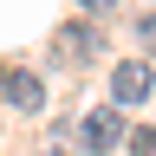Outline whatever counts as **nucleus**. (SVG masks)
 Returning a JSON list of instances; mask_svg holds the SVG:
<instances>
[{
	"mask_svg": "<svg viewBox=\"0 0 156 156\" xmlns=\"http://www.w3.org/2000/svg\"><path fill=\"white\" fill-rule=\"evenodd\" d=\"M58 52H78V58H91V52H98V33H91V26H72L65 39H58Z\"/></svg>",
	"mask_w": 156,
	"mask_h": 156,
	"instance_id": "obj_4",
	"label": "nucleus"
},
{
	"mask_svg": "<svg viewBox=\"0 0 156 156\" xmlns=\"http://www.w3.org/2000/svg\"><path fill=\"white\" fill-rule=\"evenodd\" d=\"M150 91H156V72L143 65V58H124V65L111 72V98L117 104H143Z\"/></svg>",
	"mask_w": 156,
	"mask_h": 156,
	"instance_id": "obj_2",
	"label": "nucleus"
},
{
	"mask_svg": "<svg viewBox=\"0 0 156 156\" xmlns=\"http://www.w3.org/2000/svg\"><path fill=\"white\" fill-rule=\"evenodd\" d=\"M72 143H78V150H91V156L117 150V143H124V124H117V111H85V117L72 124Z\"/></svg>",
	"mask_w": 156,
	"mask_h": 156,
	"instance_id": "obj_1",
	"label": "nucleus"
},
{
	"mask_svg": "<svg viewBox=\"0 0 156 156\" xmlns=\"http://www.w3.org/2000/svg\"><path fill=\"white\" fill-rule=\"evenodd\" d=\"M39 156H78V150L65 143V136H52V143H46V150H39Z\"/></svg>",
	"mask_w": 156,
	"mask_h": 156,
	"instance_id": "obj_7",
	"label": "nucleus"
},
{
	"mask_svg": "<svg viewBox=\"0 0 156 156\" xmlns=\"http://www.w3.org/2000/svg\"><path fill=\"white\" fill-rule=\"evenodd\" d=\"M130 156H156V130H130Z\"/></svg>",
	"mask_w": 156,
	"mask_h": 156,
	"instance_id": "obj_5",
	"label": "nucleus"
},
{
	"mask_svg": "<svg viewBox=\"0 0 156 156\" xmlns=\"http://www.w3.org/2000/svg\"><path fill=\"white\" fill-rule=\"evenodd\" d=\"M78 7H85V13H111V0H78Z\"/></svg>",
	"mask_w": 156,
	"mask_h": 156,
	"instance_id": "obj_8",
	"label": "nucleus"
},
{
	"mask_svg": "<svg viewBox=\"0 0 156 156\" xmlns=\"http://www.w3.org/2000/svg\"><path fill=\"white\" fill-rule=\"evenodd\" d=\"M0 98H7L13 111H39L46 104V85H39L33 72H0Z\"/></svg>",
	"mask_w": 156,
	"mask_h": 156,
	"instance_id": "obj_3",
	"label": "nucleus"
},
{
	"mask_svg": "<svg viewBox=\"0 0 156 156\" xmlns=\"http://www.w3.org/2000/svg\"><path fill=\"white\" fill-rule=\"evenodd\" d=\"M136 39H143V46L156 52V13H143V20H136Z\"/></svg>",
	"mask_w": 156,
	"mask_h": 156,
	"instance_id": "obj_6",
	"label": "nucleus"
}]
</instances>
